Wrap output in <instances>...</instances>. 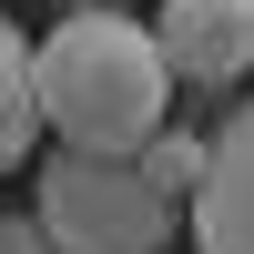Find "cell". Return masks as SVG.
Wrapping results in <instances>:
<instances>
[{
    "mask_svg": "<svg viewBox=\"0 0 254 254\" xmlns=\"http://www.w3.org/2000/svg\"><path fill=\"white\" fill-rule=\"evenodd\" d=\"M31 51H41V41L0 10V173L41 142V61H31Z\"/></svg>",
    "mask_w": 254,
    "mask_h": 254,
    "instance_id": "cell-5",
    "label": "cell"
},
{
    "mask_svg": "<svg viewBox=\"0 0 254 254\" xmlns=\"http://www.w3.org/2000/svg\"><path fill=\"white\" fill-rule=\"evenodd\" d=\"M41 132H61V153H102V163H142L173 132V61L142 20L122 10H71L41 31Z\"/></svg>",
    "mask_w": 254,
    "mask_h": 254,
    "instance_id": "cell-1",
    "label": "cell"
},
{
    "mask_svg": "<svg viewBox=\"0 0 254 254\" xmlns=\"http://www.w3.org/2000/svg\"><path fill=\"white\" fill-rule=\"evenodd\" d=\"M0 254H61V244L41 234V214H0Z\"/></svg>",
    "mask_w": 254,
    "mask_h": 254,
    "instance_id": "cell-6",
    "label": "cell"
},
{
    "mask_svg": "<svg viewBox=\"0 0 254 254\" xmlns=\"http://www.w3.org/2000/svg\"><path fill=\"white\" fill-rule=\"evenodd\" d=\"M153 41H163L183 92H234L254 71V0H163Z\"/></svg>",
    "mask_w": 254,
    "mask_h": 254,
    "instance_id": "cell-3",
    "label": "cell"
},
{
    "mask_svg": "<svg viewBox=\"0 0 254 254\" xmlns=\"http://www.w3.org/2000/svg\"><path fill=\"white\" fill-rule=\"evenodd\" d=\"M41 234L61 254H163L183 224V193L153 183V163H102V153H51L41 163Z\"/></svg>",
    "mask_w": 254,
    "mask_h": 254,
    "instance_id": "cell-2",
    "label": "cell"
},
{
    "mask_svg": "<svg viewBox=\"0 0 254 254\" xmlns=\"http://www.w3.org/2000/svg\"><path fill=\"white\" fill-rule=\"evenodd\" d=\"M183 224H193V254H254V92L203 142V183L183 203Z\"/></svg>",
    "mask_w": 254,
    "mask_h": 254,
    "instance_id": "cell-4",
    "label": "cell"
}]
</instances>
